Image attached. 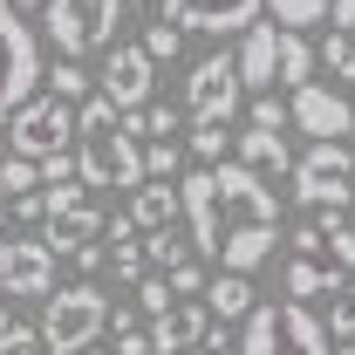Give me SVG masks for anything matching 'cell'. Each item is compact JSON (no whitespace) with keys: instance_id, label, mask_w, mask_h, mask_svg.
Wrapping results in <instances>:
<instances>
[{"instance_id":"cell-1","label":"cell","mask_w":355,"mask_h":355,"mask_svg":"<svg viewBox=\"0 0 355 355\" xmlns=\"http://www.w3.org/2000/svg\"><path fill=\"white\" fill-rule=\"evenodd\" d=\"M76 178L89 191H137L144 184V130L137 116H116L103 96L76 110Z\"/></svg>"},{"instance_id":"cell-2","label":"cell","mask_w":355,"mask_h":355,"mask_svg":"<svg viewBox=\"0 0 355 355\" xmlns=\"http://www.w3.org/2000/svg\"><path fill=\"white\" fill-rule=\"evenodd\" d=\"M110 328V301H103V287L96 280H69V287H55L42 301V349L48 355H83L96 335Z\"/></svg>"},{"instance_id":"cell-3","label":"cell","mask_w":355,"mask_h":355,"mask_svg":"<svg viewBox=\"0 0 355 355\" xmlns=\"http://www.w3.org/2000/svg\"><path fill=\"white\" fill-rule=\"evenodd\" d=\"M123 0H48L42 7V35L55 42L62 62H83L96 48H116V28H123Z\"/></svg>"},{"instance_id":"cell-4","label":"cell","mask_w":355,"mask_h":355,"mask_svg":"<svg viewBox=\"0 0 355 355\" xmlns=\"http://www.w3.org/2000/svg\"><path fill=\"white\" fill-rule=\"evenodd\" d=\"M239 355H335V342L321 335V321L308 308H294V301H253Z\"/></svg>"},{"instance_id":"cell-5","label":"cell","mask_w":355,"mask_h":355,"mask_svg":"<svg viewBox=\"0 0 355 355\" xmlns=\"http://www.w3.org/2000/svg\"><path fill=\"white\" fill-rule=\"evenodd\" d=\"M287 178H294V198L308 212H349L355 205V150L349 144H308Z\"/></svg>"},{"instance_id":"cell-6","label":"cell","mask_w":355,"mask_h":355,"mask_svg":"<svg viewBox=\"0 0 355 355\" xmlns=\"http://www.w3.org/2000/svg\"><path fill=\"white\" fill-rule=\"evenodd\" d=\"M69 144H76V103H62V96H28L7 116V150L28 157V164H42V157L69 150Z\"/></svg>"},{"instance_id":"cell-7","label":"cell","mask_w":355,"mask_h":355,"mask_svg":"<svg viewBox=\"0 0 355 355\" xmlns=\"http://www.w3.org/2000/svg\"><path fill=\"white\" fill-rule=\"evenodd\" d=\"M35 83H42V42L21 21V7L0 0V123L35 96Z\"/></svg>"},{"instance_id":"cell-8","label":"cell","mask_w":355,"mask_h":355,"mask_svg":"<svg viewBox=\"0 0 355 355\" xmlns=\"http://www.w3.org/2000/svg\"><path fill=\"white\" fill-rule=\"evenodd\" d=\"M294 260H287V301L294 308H308V301H335V294H349V273L328 260V246H321V232L308 225H294Z\"/></svg>"},{"instance_id":"cell-9","label":"cell","mask_w":355,"mask_h":355,"mask_svg":"<svg viewBox=\"0 0 355 355\" xmlns=\"http://www.w3.org/2000/svg\"><path fill=\"white\" fill-rule=\"evenodd\" d=\"M287 123L301 137H314V144H349L355 103L342 89H328V83H301V89H287Z\"/></svg>"},{"instance_id":"cell-10","label":"cell","mask_w":355,"mask_h":355,"mask_svg":"<svg viewBox=\"0 0 355 355\" xmlns=\"http://www.w3.org/2000/svg\"><path fill=\"white\" fill-rule=\"evenodd\" d=\"M239 69H232V55H205L198 69H191V83H184V110L178 116H191V123H232V110H239Z\"/></svg>"},{"instance_id":"cell-11","label":"cell","mask_w":355,"mask_h":355,"mask_svg":"<svg viewBox=\"0 0 355 355\" xmlns=\"http://www.w3.org/2000/svg\"><path fill=\"white\" fill-rule=\"evenodd\" d=\"M150 76H157L150 55H144L137 42H116V48H110V62H103V76H96V96H103L116 116H137V110L150 103Z\"/></svg>"},{"instance_id":"cell-12","label":"cell","mask_w":355,"mask_h":355,"mask_svg":"<svg viewBox=\"0 0 355 355\" xmlns=\"http://www.w3.org/2000/svg\"><path fill=\"white\" fill-rule=\"evenodd\" d=\"M0 287L14 301H48L55 294V253H48L35 232H21V239L0 246Z\"/></svg>"},{"instance_id":"cell-13","label":"cell","mask_w":355,"mask_h":355,"mask_svg":"<svg viewBox=\"0 0 355 355\" xmlns=\"http://www.w3.org/2000/svg\"><path fill=\"white\" fill-rule=\"evenodd\" d=\"M260 21V0H164V28L178 35H246Z\"/></svg>"},{"instance_id":"cell-14","label":"cell","mask_w":355,"mask_h":355,"mask_svg":"<svg viewBox=\"0 0 355 355\" xmlns=\"http://www.w3.org/2000/svg\"><path fill=\"white\" fill-rule=\"evenodd\" d=\"M35 239H42L48 253H62V260H69L76 246H103V212H96V198L55 205V212L42 219V232H35Z\"/></svg>"},{"instance_id":"cell-15","label":"cell","mask_w":355,"mask_h":355,"mask_svg":"<svg viewBox=\"0 0 355 355\" xmlns=\"http://www.w3.org/2000/svg\"><path fill=\"white\" fill-rule=\"evenodd\" d=\"M205 328H212V314L198 308V301H171L144 335H150V355H184V349L205 342Z\"/></svg>"},{"instance_id":"cell-16","label":"cell","mask_w":355,"mask_h":355,"mask_svg":"<svg viewBox=\"0 0 355 355\" xmlns=\"http://www.w3.org/2000/svg\"><path fill=\"white\" fill-rule=\"evenodd\" d=\"M273 55H280V28L273 21H253L246 35H239V55H232V69H239V89H273Z\"/></svg>"},{"instance_id":"cell-17","label":"cell","mask_w":355,"mask_h":355,"mask_svg":"<svg viewBox=\"0 0 355 355\" xmlns=\"http://www.w3.org/2000/svg\"><path fill=\"white\" fill-rule=\"evenodd\" d=\"M123 219H130L137 239H150V232H171V225H178V184H164V178H144V184L130 191V212H123Z\"/></svg>"},{"instance_id":"cell-18","label":"cell","mask_w":355,"mask_h":355,"mask_svg":"<svg viewBox=\"0 0 355 355\" xmlns=\"http://www.w3.org/2000/svg\"><path fill=\"white\" fill-rule=\"evenodd\" d=\"M232 164H246L253 178H287L294 171V150H287V137H273V130H246V137H232Z\"/></svg>"},{"instance_id":"cell-19","label":"cell","mask_w":355,"mask_h":355,"mask_svg":"<svg viewBox=\"0 0 355 355\" xmlns=\"http://www.w3.org/2000/svg\"><path fill=\"white\" fill-rule=\"evenodd\" d=\"M205 314H219V321H239V314H253V280L246 273H219V280H205Z\"/></svg>"},{"instance_id":"cell-20","label":"cell","mask_w":355,"mask_h":355,"mask_svg":"<svg viewBox=\"0 0 355 355\" xmlns=\"http://www.w3.org/2000/svg\"><path fill=\"white\" fill-rule=\"evenodd\" d=\"M273 83H287V89L314 83V48H308V35H287V28H280V55H273Z\"/></svg>"},{"instance_id":"cell-21","label":"cell","mask_w":355,"mask_h":355,"mask_svg":"<svg viewBox=\"0 0 355 355\" xmlns=\"http://www.w3.org/2000/svg\"><path fill=\"white\" fill-rule=\"evenodd\" d=\"M266 14H273V28H287V35H301L314 21H328V0H260Z\"/></svg>"},{"instance_id":"cell-22","label":"cell","mask_w":355,"mask_h":355,"mask_svg":"<svg viewBox=\"0 0 355 355\" xmlns=\"http://www.w3.org/2000/svg\"><path fill=\"white\" fill-rule=\"evenodd\" d=\"M42 83H48V96H62V103H76V110L96 96V83H89L76 62H55V69H42Z\"/></svg>"},{"instance_id":"cell-23","label":"cell","mask_w":355,"mask_h":355,"mask_svg":"<svg viewBox=\"0 0 355 355\" xmlns=\"http://www.w3.org/2000/svg\"><path fill=\"white\" fill-rule=\"evenodd\" d=\"M137 130L157 137V144H184V116H178L171 103H144V110H137Z\"/></svg>"},{"instance_id":"cell-24","label":"cell","mask_w":355,"mask_h":355,"mask_svg":"<svg viewBox=\"0 0 355 355\" xmlns=\"http://www.w3.org/2000/svg\"><path fill=\"white\" fill-rule=\"evenodd\" d=\"M137 246H144V266H164V273L191 260V239H178V225H171V232H150V239H137Z\"/></svg>"},{"instance_id":"cell-25","label":"cell","mask_w":355,"mask_h":355,"mask_svg":"<svg viewBox=\"0 0 355 355\" xmlns=\"http://www.w3.org/2000/svg\"><path fill=\"white\" fill-rule=\"evenodd\" d=\"M178 164H184V150H178V144H144V178L178 184Z\"/></svg>"},{"instance_id":"cell-26","label":"cell","mask_w":355,"mask_h":355,"mask_svg":"<svg viewBox=\"0 0 355 355\" xmlns=\"http://www.w3.org/2000/svg\"><path fill=\"white\" fill-rule=\"evenodd\" d=\"M0 191H7V198H21V191H42V171H35L28 157H7V164H0Z\"/></svg>"},{"instance_id":"cell-27","label":"cell","mask_w":355,"mask_h":355,"mask_svg":"<svg viewBox=\"0 0 355 355\" xmlns=\"http://www.w3.org/2000/svg\"><path fill=\"white\" fill-rule=\"evenodd\" d=\"M144 55H150V69H157V62H178V48H184V35H178V28H164V21H157V28H150V35H144Z\"/></svg>"},{"instance_id":"cell-28","label":"cell","mask_w":355,"mask_h":355,"mask_svg":"<svg viewBox=\"0 0 355 355\" xmlns=\"http://www.w3.org/2000/svg\"><path fill=\"white\" fill-rule=\"evenodd\" d=\"M253 130H287V103H280V96H273V89H260V96H253Z\"/></svg>"},{"instance_id":"cell-29","label":"cell","mask_w":355,"mask_h":355,"mask_svg":"<svg viewBox=\"0 0 355 355\" xmlns=\"http://www.w3.org/2000/svg\"><path fill=\"white\" fill-rule=\"evenodd\" d=\"M321 246H328V260L342 266V273H355V225H328Z\"/></svg>"},{"instance_id":"cell-30","label":"cell","mask_w":355,"mask_h":355,"mask_svg":"<svg viewBox=\"0 0 355 355\" xmlns=\"http://www.w3.org/2000/svg\"><path fill=\"white\" fill-rule=\"evenodd\" d=\"M328 342H355V294H335V308H328V328H321Z\"/></svg>"},{"instance_id":"cell-31","label":"cell","mask_w":355,"mask_h":355,"mask_svg":"<svg viewBox=\"0 0 355 355\" xmlns=\"http://www.w3.org/2000/svg\"><path fill=\"white\" fill-rule=\"evenodd\" d=\"M321 62H328L342 83H355V42L349 35H328V42H321Z\"/></svg>"},{"instance_id":"cell-32","label":"cell","mask_w":355,"mask_h":355,"mask_svg":"<svg viewBox=\"0 0 355 355\" xmlns=\"http://www.w3.org/2000/svg\"><path fill=\"white\" fill-rule=\"evenodd\" d=\"M137 308L150 314V321L171 308V287H164V273H144V280H137Z\"/></svg>"},{"instance_id":"cell-33","label":"cell","mask_w":355,"mask_h":355,"mask_svg":"<svg viewBox=\"0 0 355 355\" xmlns=\"http://www.w3.org/2000/svg\"><path fill=\"white\" fill-rule=\"evenodd\" d=\"M164 287H171L178 301H191V294H205V266H198V260H184V266H171V273H164Z\"/></svg>"},{"instance_id":"cell-34","label":"cell","mask_w":355,"mask_h":355,"mask_svg":"<svg viewBox=\"0 0 355 355\" xmlns=\"http://www.w3.org/2000/svg\"><path fill=\"white\" fill-rule=\"evenodd\" d=\"M191 150H198L205 164H225V123H198V130H191Z\"/></svg>"},{"instance_id":"cell-35","label":"cell","mask_w":355,"mask_h":355,"mask_svg":"<svg viewBox=\"0 0 355 355\" xmlns=\"http://www.w3.org/2000/svg\"><path fill=\"white\" fill-rule=\"evenodd\" d=\"M0 355H42V335L28 321H14V328H0Z\"/></svg>"},{"instance_id":"cell-36","label":"cell","mask_w":355,"mask_h":355,"mask_svg":"<svg viewBox=\"0 0 355 355\" xmlns=\"http://www.w3.org/2000/svg\"><path fill=\"white\" fill-rule=\"evenodd\" d=\"M7 219H21V225H42V191H21V198H7Z\"/></svg>"},{"instance_id":"cell-37","label":"cell","mask_w":355,"mask_h":355,"mask_svg":"<svg viewBox=\"0 0 355 355\" xmlns=\"http://www.w3.org/2000/svg\"><path fill=\"white\" fill-rule=\"evenodd\" d=\"M35 171H42V184H62V178H76V157H69V150H55V157H42Z\"/></svg>"},{"instance_id":"cell-38","label":"cell","mask_w":355,"mask_h":355,"mask_svg":"<svg viewBox=\"0 0 355 355\" xmlns=\"http://www.w3.org/2000/svg\"><path fill=\"white\" fill-rule=\"evenodd\" d=\"M328 14H335V35L355 42V0H328Z\"/></svg>"},{"instance_id":"cell-39","label":"cell","mask_w":355,"mask_h":355,"mask_svg":"<svg viewBox=\"0 0 355 355\" xmlns=\"http://www.w3.org/2000/svg\"><path fill=\"white\" fill-rule=\"evenodd\" d=\"M116 355H150V335H144V328H123V335H116Z\"/></svg>"},{"instance_id":"cell-40","label":"cell","mask_w":355,"mask_h":355,"mask_svg":"<svg viewBox=\"0 0 355 355\" xmlns=\"http://www.w3.org/2000/svg\"><path fill=\"white\" fill-rule=\"evenodd\" d=\"M69 266H76V273H83V280H89V273L103 266V246H76V253H69Z\"/></svg>"},{"instance_id":"cell-41","label":"cell","mask_w":355,"mask_h":355,"mask_svg":"<svg viewBox=\"0 0 355 355\" xmlns=\"http://www.w3.org/2000/svg\"><path fill=\"white\" fill-rule=\"evenodd\" d=\"M0 328H14V294L0 287Z\"/></svg>"},{"instance_id":"cell-42","label":"cell","mask_w":355,"mask_h":355,"mask_svg":"<svg viewBox=\"0 0 355 355\" xmlns=\"http://www.w3.org/2000/svg\"><path fill=\"white\" fill-rule=\"evenodd\" d=\"M7 7H48V0H7Z\"/></svg>"},{"instance_id":"cell-43","label":"cell","mask_w":355,"mask_h":355,"mask_svg":"<svg viewBox=\"0 0 355 355\" xmlns=\"http://www.w3.org/2000/svg\"><path fill=\"white\" fill-rule=\"evenodd\" d=\"M335 355H355V342H335Z\"/></svg>"},{"instance_id":"cell-44","label":"cell","mask_w":355,"mask_h":355,"mask_svg":"<svg viewBox=\"0 0 355 355\" xmlns=\"http://www.w3.org/2000/svg\"><path fill=\"white\" fill-rule=\"evenodd\" d=\"M0 219H7V191H0Z\"/></svg>"},{"instance_id":"cell-45","label":"cell","mask_w":355,"mask_h":355,"mask_svg":"<svg viewBox=\"0 0 355 355\" xmlns=\"http://www.w3.org/2000/svg\"><path fill=\"white\" fill-rule=\"evenodd\" d=\"M123 7H137V0H123Z\"/></svg>"},{"instance_id":"cell-46","label":"cell","mask_w":355,"mask_h":355,"mask_svg":"<svg viewBox=\"0 0 355 355\" xmlns=\"http://www.w3.org/2000/svg\"><path fill=\"white\" fill-rule=\"evenodd\" d=\"M349 212H355V205H349Z\"/></svg>"}]
</instances>
